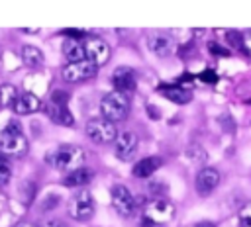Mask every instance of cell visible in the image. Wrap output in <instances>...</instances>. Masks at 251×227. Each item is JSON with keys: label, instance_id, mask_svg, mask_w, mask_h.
<instances>
[{"label": "cell", "instance_id": "obj_14", "mask_svg": "<svg viewBox=\"0 0 251 227\" xmlns=\"http://www.w3.org/2000/svg\"><path fill=\"white\" fill-rule=\"evenodd\" d=\"M147 47L157 57H169L175 49V39L167 33H153L147 37Z\"/></svg>", "mask_w": 251, "mask_h": 227}, {"label": "cell", "instance_id": "obj_17", "mask_svg": "<svg viewBox=\"0 0 251 227\" xmlns=\"http://www.w3.org/2000/svg\"><path fill=\"white\" fill-rule=\"evenodd\" d=\"M63 55H65L67 63H78V61H86V49H84V41H76V39H65V41H63Z\"/></svg>", "mask_w": 251, "mask_h": 227}, {"label": "cell", "instance_id": "obj_13", "mask_svg": "<svg viewBox=\"0 0 251 227\" xmlns=\"http://www.w3.org/2000/svg\"><path fill=\"white\" fill-rule=\"evenodd\" d=\"M112 84H114V90L118 92H131L137 84V78H135V72L133 68L129 67H118L114 72H112Z\"/></svg>", "mask_w": 251, "mask_h": 227}, {"label": "cell", "instance_id": "obj_7", "mask_svg": "<svg viewBox=\"0 0 251 227\" xmlns=\"http://www.w3.org/2000/svg\"><path fill=\"white\" fill-rule=\"evenodd\" d=\"M98 72V65H94L92 61H78V63H67L61 70L63 80L67 82H84L94 78Z\"/></svg>", "mask_w": 251, "mask_h": 227}, {"label": "cell", "instance_id": "obj_4", "mask_svg": "<svg viewBox=\"0 0 251 227\" xmlns=\"http://www.w3.org/2000/svg\"><path fill=\"white\" fill-rule=\"evenodd\" d=\"M84 131H86V135H88L90 141L100 143V145H110L118 137L116 123H112V121H108L104 117H92V119H88Z\"/></svg>", "mask_w": 251, "mask_h": 227}, {"label": "cell", "instance_id": "obj_6", "mask_svg": "<svg viewBox=\"0 0 251 227\" xmlns=\"http://www.w3.org/2000/svg\"><path fill=\"white\" fill-rule=\"evenodd\" d=\"M94 209H96V204H94V198L88 190H80L78 194H75L69 202V215L76 221H86L94 215Z\"/></svg>", "mask_w": 251, "mask_h": 227}, {"label": "cell", "instance_id": "obj_8", "mask_svg": "<svg viewBox=\"0 0 251 227\" xmlns=\"http://www.w3.org/2000/svg\"><path fill=\"white\" fill-rule=\"evenodd\" d=\"M173 217H175V205L169 200L155 198V200H151V202L145 204V219L151 225L169 223Z\"/></svg>", "mask_w": 251, "mask_h": 227}, {"label": "cell", "instance_id": "obj_5", "mask_svg": "<svg viewBox=\"0 0 251 227\" xmlns=\"http://www.w3.org/2000/svg\"><path fill=\"white\" fill-rule=\"evenodd\" d=\"M67 98H69L67 92L55 90L53 96H51V100H49V104H47V108H45L49 119L55 121V123H59V125H73L75 123V117H73V114L69 110Z\"/></svg>", "mask_w": 251, "mask_h": 227}, {"label": "cell", "instance_id": "obj_25", "mask_svg": "<svg viewBox=\"0 0 251 227\" xmlns=\"http://www.w3.org/2000/svg\"><path fill=\"white\" fill-rule=\"evenodd\" d=\"M198 78H200L202 82H206V84H216V82H218V74H216L212 68H206L204 72H200Z\"/></svg>", "mask_w": 251, "mask_h": 227}, {"label": "cell", "instance_id": "obj_3", "mask_svg": "<svg viewBox=\"0 0 251 227\" xmlns=\"http://www.w3.org/2000/svg\"><path fill=\"white\" fill-rule=\"evenodd\" d=\"M100 114L104 119L116 123V121H122L124 117H127L129 114V98L127 94L124 92H118V90H112L108 94H104L102 102H100Z\"/></svg>", "mask_w": 251, "mask_h": 227}, {"label": "cell", "instance_id": "obj_10", "mask_svg": "<svg viewBox=\"0 0 251 227\" xmlns=\"http://www.w3.org/2000/svg\"><path fill=\"white\" fill-rule=\"evenodd\" d=\"M139 139L133 131H120L116 141H114V155L120 160H131L137 153Z\"/></svg>", "mask_w": 251, "mask_h": 227}, {"label": "cell", "instance_id": "obj_23", "mask_svg": "<svg viewBox=\"0 0 251 227\" xmlns=\"http://www.w3.org/2000/svg\"><path fill=\"white\" fill-rule=\"evenodd\" d=\"M61 33H63L67 39H76V41H84V35H86L82 29H76V27H67V29H63Z\"/></svg>", "mask_w": 251, "mask_h": 227}, {"label": "cell", "instance_id": "obj_12", "mask_svg": "<svg viewBox=\"0 0 251 227\" xmlns=\"http://www.w3.org/2000/svg\"><path fill=\"white\" fill-rule=\"evenodd\" d=\"M220 172L214 168V166H204L198 174H196V180H194V186H196V192L200 196H208L212 190L218 188L220 184Z\"/></svg>", "mask_w": 251, "mask_h": 227}, {"label": "cell", "instance_id": "obj_24", "mask_svg": "<svg viewBox=\"0 0 251 227\" xmlns=\"http://www.w3.org/2000/svg\"><path fill=\"white\" fill-rule=\"evenodd\" d=\"M239 223H241V227H251V204H247L239 211Z\"/></svg>", "mask_w": 251, "mask_h": 227}, {"label": "cell", "instance_id": "obj_16", "mask_svg": "<svg viewBox=\"0 0 251 227\" xmlns=\"http://www.w3.org/2000/svg\"><path fill=\"white\" fill-rule=\"evenodd\" d=\"M41 108V100L31 94V92H25V94H20L18 102L14 104V112L18 115H29V114H35L37 110Z\"/></svg>", "mask_w": 251, "mask_h": 227}, {"label": "cell", "instance_id": "obj_30", "mask_svg": "<svg viewBox=\"0 0 251 227\" xmlns=\"http://www.w3.org/2000/svg\"><path fill=\"white\" fill-rule=\"evenodd\" d=\"M14 227H35V225H31V223H25V221H22V223H16Z\"/></svg>", "mask_w": 251, "mask_h": 227}, {"label": "cell", "instance_id": "obj_26", "mask_svg": "<svg viewBox=\"0 0 251 227\" xmlns=\"http://www.w3.org/2000/svg\"><path fill=\"white\" fill-rule=\"evenodd\" d=\"M208 49H210V53L220 55V57H227V55H229V49H226V47L218 45L216 41H210V43H208Z\"/></svg>", "mask_w": 251, "mask_h": 227}, {"label": "cell", "instance_id": "obj_22", "mask_svg": "<svg viewBox=\"0 0 251 227\" xmlns=\"http://www.w3.org/2000/svg\"><path fill=\"white\" fill-rule=\"evenodd\" d=\"M12 178V166L4 155H0V186H6Z\"/></svg>", "mask_w": 251, "mask_h": 227}, {"label": "cell", "instance_id": "obj_20", "mask_svg": "<svg viewBox=\"0 0 251 227\" xmlns=\"http://www.w3.org/2000/svg\"><path fill=\"white\" fill-rule=\"evenodd\" d=\"M92 178H94V170H90V168H86V166H80V168L73 170V172L65 178V184L71 186V188H75V186H84V184H88Z\"/></svg>", "mask_w": 251, "mask_h": 227}, {"label": "cell", "instance_id": "obj_9", "mask_svg": "<svg viewBox=\"0 0 251 227\" xmlns=\"http://www.w3.org/2000/svg\"><path fill=\"white\" fill-rule=\"evenodd\" d=\"M110 200H112V207L122 215V217H129L135 209V198L129 192L127 186L124 184H116L110 192Z\"/></svg>", "mask_w": 251, "mask_h": 227}, {"label": "cell", "instance_id": "obj_18", "mask_svg": "<svg viewBox=\"0 0 251 227\" xmlns=\"http://www.w3.org/2000/svg\"><path fill=\"white\" fill-rule=\"evenodd\" d=\"M161 162L163 160L159 157H145V159H141L139 162L133 164V176H137V178H149L161 166Z\"/></svg>", "mask_w": 251, "mask_h": 227}, {"label": "cell", "instance_id": "obj_11", "mask_svg": "<svg viewBox=\"0 0 251 227\" xmlns=\"http://www.w3.org/2000/svg\"><path fill=\"white\" fill-rule=\"evenodd\" d=\"M84 49H86V59L92 61L94 65L102 67L110 59V45L100 39V37H88L84 39Z\"/></svg>", "mask_w": 251, "mask_h": 227}, {"label": "cell", "instance_id": "obj_28", "mask_svg": "<svg viewBox=\"0 0 251 227\" xmlns=\"http://www.w3.org/2000/svg\"><path fill=\"white\" fill-rule=\"evenodd\" d=\"M243 49H245V51L251 55V31L245 35V41H243Z\"/></svg>", "mask_w": 251, "mask_h": 227}, {"label": "cell", "instance_id": "obj_1", "mask_svg": "<svg viewBox=\"0 0 251 227\" xmlns=\"http://www.w3.org/2000/svg\"><path fill=\"white\" fill-rule=\"evenodd\" d=\"M45 160H47L53 168L71 174L73 170H76V168L82 166L84 151H82L80 147H76V145H69V143H67V145H59L57 149H53L51 153L45 155Z\"/></svg>", "mask_w": 251, "mask_h": 227}, {"label": "cell", "instance_id": "obj_29", "mask_svg": "<svg viewBox=\"0 0 251 227\" xmlns=\"http://www.w3.org/2000/svg\"><path fill=\"white\" fill-rule=\"evenodd\" d=\"M194 227H216V223H212V221H200Z\"/></svg>", "mask_w": 251, "mask_h": 227}, {"label": "cell", "instance_id": "obj_21", "mask_svg": "<svg viewBox=\"0 0 251 227\" xmlns=\"http://www.w3.org/2000/svg\"><path fill=\"white\" fill-rule=\"evenodd\" d=\"M18 98H20V94H18L14 84H10V82H2L0 84V108H10V106L14 108Z\"/></svg>", "mask_w": 251, "mask_h": 227}, {"label": "cell", "instance_id": "obj_15", "mask_svg": "<svg viewBox=\"0 0 251 227\" xmlns=\"http://www.w3.org/2000/svg\"><path fill=\"white\" fill-rule=\"evenodd\" d=\"M159 92H161L167 100H171V102H175V104H188V102L192 100V92L186 90L184 86H178V84H165V86H159Z\"/></svg>", "mask_w": 251, "mask_h": 227}, {"label": "cell", "instance_id": "obj_19", "mask_svg": "<svg viewBox=\"0 0 251 227\" xmlns=\"http://www.w3.org/2000/svg\"><path fill=\"white\" fill-rule=\"evenodd\" d=\"M22 63L27 68H37L43 65V53L35 45H24L22 47Z\"/></svg>", "mask_w": 251, "mask_h": 227}, {"label": "cell", "instance_id": "obj_27", "mask_svg": "<svg viewBox=\"0 0 251 227\" xmlns=\"http://www.w3.org/2000/svg\"><path fill=\"white\" fill-rule=\"evenodd\" d=\"M41 227H69V225L63 223L61 219H47L45 223H41Z\"/></svg>", "mask_w": 251, "mask_h": 227}, {"label": "cell", "instance_id": "obj_2", "mask_svg": "<svg viewBox=\"0 0 251 227\" xmlns=\"http://www.w3.org/2000/svg\"><path fill=\"white\" fill-rule=\"evenodd\" d=\"M0 153L8 157H24L27 153V139L16 119L8 121V125L0 131Z\"/></svg>", "mask_w": 251, "mask_h": 227}]
</instances>
